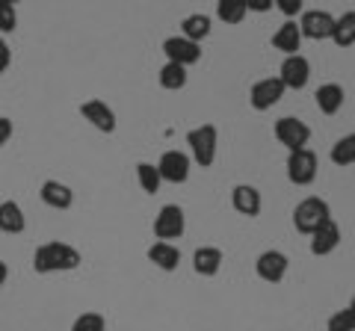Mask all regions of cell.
Instances as JSON below:
<instances>
[{
  "label": "cell",
  "instance_id": "36",
  "mask_svg": "<svg viewBox=\"0 0 355 331\" xmlns=\"http://www.w3.org/2000/svg\"><path fill=\"white\" fill-rule=\"evenodd\" d=\"M347 307H349V311L355 314V293H352V299H349V305H347Z\"/></svg>",
  "mask_w": 355,
  "mask_h": 331
},
{
  "label": "cell",
  "instance_id": "8",
  "mask_svg": "<svg viewBox=\"0 0 355 331\" xmlns=\"http://www.w3.org/2000/svg\"><path fill=\"white\" fill-rule=\"evenodd\" d=\"M284 83L279 77H263V80H254L252 89H249V107L254 113H266V109H272L275 104L284 98Z\"/></svg>",
  "mask_w": 355,
  "mask_h": 331
},
{
  "label": "cell",
  "instance_id": "33",
  "mask_svg": "<svg viewBox=\"0 0 355 331\" xmlns=\"http://www.w3.org/2000/svg\"><path fill=\"white\" fill-rule=\"evenodd\" d=\"M12 118H6V116H0V148H3L6 145V142L9 139H12Z\"/></svg>",
  "mask_w": 355,
  "mask_h": 331
},
{
  "label": "cell",
  "instance_id": "9",
  "mask_svg": "<svg viewBox=\"0 0 355 331\" xmlns=\"http://www.w3.org/2000/svg\"><path fill=\"white\" fill-rule=\"evenodd\" d=\"M190 169H193V160H190V154H184V151H178V148H169V151H163V157L157 160V172H160V178L163 184H187L190 181Z\"/></svg>",
  "mask_w": 355,
  "mask_h": 331
},
{
  "label": "cell",
  "instance_id": "24",
  "mask_svg": "<svg viewBox=\"0 0 355 331\" xmlns=\"http://www.w3.org/2000/svg\"><path fill=\"white\" fill-rule=\"evenodd\" d=\"M246 15H249L246 0H216V18L222 21V24L237 27V24L246 21Z\"/></svg>",
  "mask_w": 355,
  "mask_h": 331
},
{
  "label": "cell",
  "instance_id": "37",
  "mask_svg": "<svg viewBox=\"0 0 355 331\" xmlns=\"http://www.w3.org/2000/svg\"><path fill=\"white\" fill-rule=\"evenodd\" d=\"M0 3H12V6H18V3H21V0H0Z\"/></svg>",
  "mask_w": 355,
  "mask_h": 331
},
{
  "label": "cell",
  "instance_id": "6",
  "mask_svg": "<svg viewBox=\"0 0 355 331\" xmlns=\"http://www.w3.org/2000/svg\"><path fill=\"white\" fill-rule=\"evenodd\" d=\"M187 231V216H184V207L178 204H163L157 216H154V237L163 240V242H172V240H181Z\"/></svg>",
  "mask_w": 355,
  "mask_h": 331
},
{
  "label": "cell",
  "instance_id": "1",
  "mask_svg": "<svg viewBox=\"0 0 355 331\" xmlns=\"http://www.w3.org/2000/svg\"><path fill=\"white\" fill-rule=\"evenodd\" d=\"M83 263V255L69 242H42L33 255V272L36 275H51V272H71Z\"/></svg>",
  "mask_w": 355,
  "mask_h": 331
},
{
  "label": "cell",
  "instance_id": "30",
  "mask_svg": "<svg viewBox=\"0 0 355 331\" xmlns=\"http://www.w3.org/2000/svg\"><path fill=\"white\" fill-rule=\"evenodd\" d=\"M18 30V12L12 3H0V36Z\"/></svg>",
  "mask_w": 355,
  "mask_h": 331
},
{
  "label": "cell",
  "instance_id": "19",
  "mask_svg": "<svg viewBox=\"0 0 355 331\" xmlns=\"http://www.w3.org/2000/svg\"><path fill=\"white\" fill-rule=\"evenodd\" d=\"M272 48L282 51L284 57H293V53H299V48H302V30H299L296 21L287 18L284 24L272 33Z\"/></svg>",
  "mask_w": 355,
  "mask_h": 331
},
{
  "label": "cell",
  "instance_id": "12",
  "mask_svg": "<svg viewBox=\"0 0 355 331\" xmlns=\"http://www.w3.org/2000/svg\"><path fill=\"white\" fill-rule=\"evenodd\" d=\"M163 53H166V62H178V65H184V69H190V65L202 60V45L184 39L181 33H178V36L163 39Z\"/></svg>",
  "mask_w": 355,
  "mask_h": 331
},
{
  "label": "cell",
  "instance_id": "29",
  "mask_svg": "<svg viewBox=\"0 0 355 331\" xmlns=\"http://www.w3.org/2000/svg\"><path fill=\"white\" fill-rule=\"evenodd\" d=\"M326 331H355V314L349 307H340V311H335L329 316Z\"/></svg>",
  "mask_w": 355,
  "mask_h": 331
},
{
  "label": "cell",
  "instance_id": "2",
  "mask_svg": "<svg viewBox=\"0 0 355 331\" xmlns=\"http://www.w3.org/2000/svg\"><path fill=\"white\" fill-rule=\"evenodd\" d=\"M187 145H190V160L198 163L202 169H210L216 163L219 151V130L216 125H198L187 134Z\"/></svg>",
  "mask_w": 355,
  "mask_h": 331
},
{
  "label": "cell",
  "instance_id": "7",
  "mask_svg": "<svg viewBox=\"0 0 355 331\" xmlns=\"http://www.w3.org/2000/svg\"><path fill=\"white\" fill-rule=\"evenodd\" d=\"M296 24L302 30V39L326 42V39H331V30H335V15L326 12V9H302Z\"/></svg>",
  "mask_w": 355,
  "mask_h": 331
},
{
  "label": "cell",
  "instance_id": "3",
  "mask_svg": "<svg viewBox=\"0 0 355 331\" xmlns=\"http://www.w3.org/2000/svg\"><path fill=\"white\" fill-rule=\"evenodd\" d=\"M326 219H331V207L326 198H320V195H308L293 207V228L305 237L314 234Z\"/></svg>",
  "mask_w": 355,
  "mask_h": 331
},
{
  "label": "cell",
  "instance_id": "20",
  "mask_svg": "<svg viewBox=\"0 0 355 331\" xmlns=\"http://www.w3.org/2000/svg\"><path fill=\"white\" fill-rule=\"evenodd\" d=\"M39 198L48 207H53V211H69V207L74 204V193L69 184L62 181H44L42 190H39Z\"/></svg>",
  "mask_w": 355,
  "mask_h": 331
},
{
  "label": "cell",
  "instance_id": "4",
  "mask_svg": "<svg viewBox=\"0 0 355 331\" xmlns=\"http://www.w3.org/2000/svg\"><path fill=\"white\" fill-rule=\"evenodd\" d=\"M317 172H320V160L311 148L287 151V181L293 186H311L317 181Z\"/></svg>",
  "mask_w": 355,
  "mask_h": 331
},
{
  "label": "cell",
  "instance_id": "21",
  "mask_svg": "<svg viewBox=\"0 0 355 331\" xmlns=\"http://www.w3.org/2000/svg\"><path fill=\"white\" fill-rule=\"evenodd\" d=\"M24 228H27V216L24 211H21V204L18 202H0V231L3 234H24Z\"/></svg>",
  "mask_w": 355,
  "mask_h": 331
},
{
  "label": "cell",
  "instance_id": "26",
  "mask_svg": "<svg viewBox=\"0 0 355 331\" xmlns=\"http://www.w3.org/2000/svg\"><path fill=\"white\" fill-rule=\"evenodd\" d=\"M329 160L338 166V169H347V166H355V130L347 136H340L329 151Z\"/></svg>",
  "mask_w": 355,
  "mask_h": 331
},
{
  "label": "cell",
  "instance_id": "27",
  "mask_svg": "<svg viewBox=\"0 0 355 331\" xmlns=\"http://www.w3.org/2000/svg\"><path fill=\"white\" fill-rule=\"evenodd\" d=\"M137 184L142 186V193H146V195H157L160 186H163V178H160L157 166L146 163V160L137 163Z\"/></svg>",
  "mask_w": 355,
  "mask_h": 331
},
{
  "label": "cell",
  "instance_id": "25",
  "mask_svg": "<svg viewBox=\"0 0 355 331\" xmlns=\"http://www.w3.org/2000/svg\"><path fill=\"white\" fill-rule=\"evenodd\" d=\"M331 42L338 48H352L355 45V12H343L335 18V30H331Z\"/></svg>",
  "mask_w": 355,
  "mask_h": 331
},
{
  "label": "cell",
  "instance_id": "32",
  "mask_svg": "<svg viewBox=\"0 0 355 331\" xmlns=\"http://www.w3.org/2000/svg\"><path fill=\"white\" fill-rule=\"evenodd\" d=\"M272 6H275V0H246V9L249 12H258V15L272 12Z\"/></svg>",
  "mask_w": 355,
  "mask_h": 331
},
{
  "label": "cell",
  "instance_id": "11",
  "mask_svg": "<svg viewBox=\"0 0 355 331\" xmlns=\"http://www.w3.org/2000/svg\"><path fill=\"white\" fill-rule=\"evenodd\" d=\"M279 80L284 83V89H293V92H302L308 80H311V62L302 53H293V57H284L279 65Z\"/></svg>",
  "mask_w": 355,
  "mask_h": 331
},
{
  "label": "cell",
  "instance_id": "5",
  "mask_svg": "<svg viewBox=\"0 0 355 331\" xmlns=\"http://www.w3.org/2000/svg\"><path fill=\"white\" fill-rule=\"evenodd\" d=\"M272 134H275V139H279L287 151L308 148V142H311V127L305 125L302 118H296V116H282L272 125Z\"/></svg>",
  "mask_w": 355,
  "mask_h": 331
},
{
  "label": "cell",
  "instance_id": "17",
  "mask_svg": "<svg viewBox=\"0 0 355 331\" xmlns=\"http://www.w3.org/2000/svg\"><path fill=\"white\" fill-rule=\"evenodd\" d=\"M148 260L154 263L157 269H163V272H175L178 267H181V249L175 246V242H163V240H157V242H151L148 246Z\"/></svg>",
  "mask_w": 355,
  "mask_h": 331
},
{
  "label": "cell",
  "instance_id": "18",
  "mask_svg": "<svg viewBox=\"0 0 355 331\" xmlns=\"http://www.w3.org/2000/svg\"><path fill=\"white\" fill-rule=\"evenodd\" d=\"M343 101H347V92H343L340 83H323L314 92V104L323 116H338L343 109Z\"/></svg>",
  "mask_w": 355,
  "mask_h": 331
},
{
  "label": "cell",
  "instance_id": "23",
  "mask_svg": "<svg viewBox=\"0 0 355 331\" xmlns=\"http://www.w3.org/2000/svg\"><path fill=\"white\" fill-rule=\"evenodd\" d=\"M187 80H190V74H187L184 65H178V62H166L160 74H157V83H160V89L166 92H181Z\"/></svg>",
  "mask_w": 355,
  "mask_h": 331
},
{
  "label": "cell",
  "instance_id": "28",
  "mask_svg": "<svg viewBox=\"0 0 355 331\" xmlns=\"http://www.w3.org/2000/svg\"><path fill=\"white\" fill-rule=\"evenodd\" d=\"M71 331H107V319L98 311H83L71 323Z\"/></svg>",
  "mask_w": 355,
  "mask_h": 331
},
{
  "label": "cell",
  "instance_id": "22",
  "mask_svg": "<svg viewBox=\"0 0 355 331\" xmlns=\"http://www.w3.org/2000/svg\"><path fill=\"white\" fill-rule=\"evenodd\" d=\"M210 33H214V18L205 15V12H193L181 21V36L190 39V42H198V45H202Z\"/></svg>",
  "mask_w": 355,
  "mask_h": 331
},
{
  "label": "cell",
  "instance_id": "10",
  "mask_svg": "<svg viewBox=\"0 0 355 331\" xmlns=\"http://www.w3.org/2000/svg\"><path fill=\"white\" fill-rule=\"evenodd\" d=\"M287 269H291V258L279 249H266L258 255V260H254V275L266 284H282Z\"/></svg>",
  "mask_w": 355,
  "mask_h": 331
},
{
  "label": "cell",
  "instance_id": "34",
  "mask_svg": "<svg viewBox=\"0 0 355 331\" xmlns=\"http://www.w3.org/2000/svg\"><path fill=\"white\" fill-rule=\"evenodd\" d=\"M9 62H12V51H9V45H6V39L0 36V74H6V69H9Z\"/></svg>",
  "mask_w": 355,
  "mask_h": 331
},
{
  "label": "cell",
  "instance_id": "31",
  "mask_svg": "<svg viewBox=\"0 0 355 331\" xmlns=\"http://www.w3.org/2000/svg\"><path fill=\"white\" fill-rule=\"evenodd\" d=\"M275 9L284 15V18H296V15H302V9H305V0H275Z\"/></svg>",
  "mask_w": 355,
  "mask_h": 331
},
{
  "label": "cell",
  "instance_id": "13",
  "mask_svg": "<svg viewBox=\"0 0 355 331\" xmlns=\"http://www.w3.org/2000/svg\"><path fill=\"white\" fill-rule=\"evenodd\" d=\"M80 116L95 130H101V134H116V127H119L113 107H110L107 101H101V98H89V101H83L80 104Z\"/></svg>",
  "mask_w": 355,
  "mask_h": 331
},
{
  "label": "cell",
  "instance_id": "14",
  "mask_svg": "<svg viewBox=\"0 0 355 331\" xmlns=\"http://www.w3.org/2000/svg\"><path fill=\"white\" fill-rule=\"evenodd\" d=\"M308 240H311V255H314V258H326V255H331V251L340 246L343 234H340V225L335 222V219H326V222L320 225Z\"/></svg>",
  "mask_w": 355,
  "mask_h": 331
},
{
  "label": "cell",
  "instance_id": "15",
  "mask_svg": "<svg viewBox=\"0 0 355 331\" xmlns=\"http://www.w3.org/2000/svg\"><path fill=\"white\" fill-rule=\"evenodd\" d=\"M231 207L240 213V216H249V219H258L261 216V207H263V198L261 190L252 184H237L231 190Z\"/></svg>",
  "mask_w": 355,
  "mask_h": 331
},
{
  "label": "cell",
  "instance_id": "16",
  "mask_svg": "<svg viewBox=\"0 0 355 331\" xmlns=\"http://www.w3.org/2000/svg\"><path fill=\"white\" fill-rule=\"evenodd\" d=\"M222 263H225V255H222V249H216V246H202L193 251V269H196V275H202V278H216Z\"/></svg>",
  "mask_w": 355,
  "mask_h": 331
},
{
  "label": "cell",
  "instance_id": "35",
  "mask_svg": "<svg viewBox=\"0 0 355 331\" xmlns=\"http://www.w3.org/2000/svg\"><path fill=\"white\" fill-rule=\"evenodd\" d=\"M6 278H9V267H6V260H0V287L6 284Z\"/></svg>",
  "mask_w": 355,
  "mask_h": 331
}]
</instances>
